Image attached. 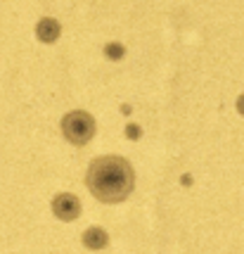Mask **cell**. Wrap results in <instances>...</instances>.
<instances>
[{"label":"cell","mask_w":244,"mask_h":254,"mask_svg":"<svg viewBox=\"0 0 244 254\" xmlns=\"http://www.w3.org/2000/svg\"><path fill=\"white\" fill-rule=\"evenodd\" d=\"M59 31H62V26L57 19L52 17H43L38 26H36V36H38V41H43V43H57V38H59Z\"/></svg>","instance_id":"obj_5"},{"label":"cell","mask_w":244,"mask_h":254,"mask_svg":"<svg viewBox=\"0 0 244 254\" xmlns=\"http://www.w3.org/2000/svg\"><path fill=\"white\" fill-rule=\"evenodd\" d=\"M237 112H240V114L244 117V93L240 95V98H237Z\"/></svg>","instance_id":"obj_6"},{"label":"cell","mask_w":244,"mask_h":254,"mask_svg":"<svg viewBox=\"0 0 244 254\" xmlns=\"http://www.w3.org/2000/svg\"><path fill=\"white\" fill-rule=\"evenodd\" d=\"M81 199L76 195H71V192H59L55 199H52V214H55L59 221H76L78 216H81Z\"/></svg>","instance_id":"obj_3"},{"label":"cell","mask_w":244,"mask_h":254,"mask_svg":"<svg viewBox=\"0 0 244 254\" xmlns=\"http://www.w3.org/2000/svg\"><path fill=\"white\" fill-rule=\"evenodd\" d=\"M81 240H83V245H86L88 250H95V252H98V250H104V247H107L109 235H107V231L100 228V226H90V228L83 231Z\"/></svg>","instance_id":"obj_4"},{"label":"cell","mask_w":244,"mask_h":254,"mask_svg":"<svg viewBox=\"0 0 244 254\" xmlns=\"http://www.w3.org/2000/svg\"><path fill=\"white\" fill-rule=\"evenodd\" d=\"M86 186L93 197L104 204H119L135 188L133 164L119 155H104L93 159L86 171Z\"/></svg>","instance_id":"obj_1"},{"label":"cell","mask_w":244,"mask_h":254,"mask_svg":"<svg viewBox=\"0 0 244 254\" xmlns=\"http://www.w3.org/2000/svg\"><path fill=\"white\" fill-rule=\"evenodd\" d=\"M95 117L86 110H71L62 119V133L71 145H88L95 138Z\"/></svg>","instance_id":"obj_2"}]
</instances>
